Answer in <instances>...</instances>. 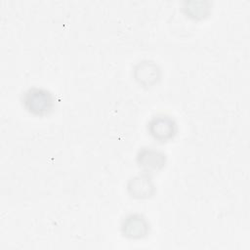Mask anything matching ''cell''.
Masks as SVG:
<instances>
[{"mask_svg":"<svg viewBox=\"0 0 250 250\" xmlns=\"http://www.w3.org/2000/svg\"><path fill=\"white\" fill-rule=\"evenodd\" d=\"M22 104L27 111L34 115H46L54 107V98L45 89L32 87L22 95Z\"/></svg>","mask_w":250,"mask_h":250,"instance_id":"cell-1","label":"cell"},{"mask_svg":"<svg viewBox=\"0 0 250 250\" xmlns=\"http://www.w3.org/2000/svg\"><path fill=\"white\" fill-rule=\"evenodd\" d=\"M148 131L153 138L159 141H166L175 135L176 124L169 116L157 115L149 121Z\"/></svg>","mask_w":250,"mask_h":250,"instance_id":"cell-2","label":"cell"},{"mask_svg":"<svg viewBox=\"0 0 250 250\" xmlns=\"http://www.w3.org/2000/svg\"><path fill=\"white\" fill-rule=\"evenodd\" d=\"M122 232L129 238H141L148 231V224L146 220L138 214L127 216L121 225Z\"/></svg>","mask_w":250,"mask_h":250,"instance_id":"cell-3","label":"cell"},{"mask_svg":"<svg viewBox=\"0 0 250 250\" xmlns=\"http://www.w3.org/2000/svg\"><path fill=\"white\" fill-rule=\"evenodd\" d=\"M137 161L139 166L146 173H150L163 167L165 163V155L153 148H143L138 154Z\"/></svg>","mask_w":250,"mask_h":250,"instance_id":"cell-4","label":"cell"},{"mask_svg":"<svg viewBox=\"0 0 250 250\" xmlns=\"http://www.w3.org/2000/svg\"><path fill=\"white\" fill-rule=\"evenodd\" d=\"M128 190L134 197L144 198L150 196L154 191V186L147 174H142L132 178L128 183Z\"/></svg>","mask_w":250,"mask_h":250,"instance_id":"cell-5","label":"cell"},{"mask_svg":"<svg viewBox=\"0 0 250 250\" xmlns=\"http://www.w3.org/2000/svg\"><path fill=\"white\" fill-rule=\"evenodd\" d=\"M198 2H190V3H187V14L190 15V17L193 18H198V17H203L206 14V11L208 10V8L204 7V3L203 2H199V6Z\"/></svg>","mask_w":250,"mask_h":250,"instance_id":"cell-6","label":"cell"}]
</instances>
